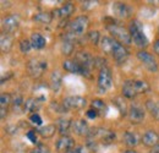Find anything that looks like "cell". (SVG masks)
I'll list each match as a JSON object with an SVG mask.
<instances>
[{"instance_id": "obj_42", "label": "cell", "mask_w": 159, "mask_h": 153, "mask_svg": "<svg viewBox=\"0 0 159 153\" xmlns=\"http://www.w3.org/2000/svg\"><path fill=\"white\" fill-rule=\"evenodd\" d=\"M148 153H159V145L154 146V147H152V148L149 150V152H148Z\"/></svg>"}, {"instance_id": "obj_39", "label": "cell", "mask_w": 159, "mask_h": 153, "mask_svg": "<svg viewBox=\"0 0 159 153\" xmlns=\"http://www.w3.org/2000/svg\"><path fill=\"white\" fill-rule=\"evenodd\" d=\"M98 114L93 110V109H89V110H87V118H89V119H94V118H97Z\"/></svg>"}, {"instance_id": "obj_7", "label": "cell", "mask_w": 159, "mask_h": 153, "mask_svg": "<svg viewBox=\"0 0 159 153\" xmlns=\"http://www.w3.org/2000/svg\"><path fill=\"white\" fill-rule=\"evenodd\" d=\"M27 71L30 74V76L32 78H39L43 76V74L45 72L48 64L45 60H40V59H32L27 63Z\"/></svg>"}, {"instance_id": "obj_8", "label": "cell", "mask_w": 159, "mask_h": 153, "mask_svg": "<svg viewBox=\"0 0 159 153\" xmlns=\"http://www.w3.org/2000/svg\"><path fill=\"white\" fill-rule=\"evenodd\" d=\"M137 58L149 72H158V64L151 53H148L146 50H139L137 53Z\"/></svg>"}, {"instance_id": "obj_20", "label": "cell", "mask_w": 159, "mask_h": 153, "mask_svg": "<svg viewBox=\"0 0 159 153\" xmlns=\"http://www.w3.org/2000/svg\"><path fill=\"white\" fill-rule=\"evenodd\" d=\"M74 12H75V5H74L72 2H66V4H64L60 9H58V10L55 11L54 16L57 15L59 19H67V17H70Z\"/></svg>"}, {"instance_id": "obj_34", "label": "cell", "mask_w": 159, "mask_h": 153, "mask_svg": "<svg viewBox=\"0 0 159 153\" xmlns=\"http://www.w3.org/2000/svg\"><path fill=\"white\" fill-rule=\"evenodd\" d=\"M23 105H25V100L22 99V97H17L12 100V108L15 112H19L21 109H23Z\"/></svg>"}, {"instance_id": "obj_15", "label": "cell", "mask_w": 159, "mask_h": 153, "mask_svg": "<svg viewBox=\"0 0 159 153\" xmlns=\"http://www.w3.org/2000/svg\"><path fill=\"white\" fill-rule=\"evenodd\" d=\"M113 11L120 19H129V17H131V15L134 12L132 7L124 2H115L113 5Z\"/></svg>"}, {"instance_id": "obj_17", "label": "cell", "mask_w": 159, "mask_h": 153, "mask_svg": "<svg viewBox=\"0 0 159 153\" xmlns=\"http://www.w3.org/2000/svg\"><path fill=\"white\" fill-rule=\"evenodd\" d=\"M142 143L144 145V146H147V147H154V146H157L159 145V135L154 131V130H148V131H146L143 136H142Z\"/></svg>"}, {"instance_id": "obj_25", "label": "cell", "mask_w": 159, "mask_h": 153, "mask_svg": "<svg viewBox=\"0 0 159 153\" xmlns=\"http://www.w3.org/2000/svg\"><path fill=\"white\" fill-rule=\"evenodd\" d=\"M31 44H32V48H34V49H37V50H40V49H43L44 47H45V44H47V40L45 38L40 35V33H33L32 36H31Z\"/></svg>"}, {"instance_id": "obj_35", "label": "cell", "mask_w": 159, "mask_h": 153, "mask_svg": "<svg viewBox=\"0 0 159 153\" xmlns=\"http://www.w3.org/2000/svg\"><path fill=\"white\" fill-rule=\"evenodd\" d=\"M31 153H50V150H49V147H48L47 145L38 143V145L36 146V148L32 150V152Z\"/></svg>"}, {"instance_id": "obj_22", "label": "cell", "mask_w": 159, "mask_h": 153, "mask_svg": "<svg viewBox=\"0 0 159 153\" xmlns=\"http://www.w3.org/2000/svg\"><path fill=\"white\" fill-rule=\"evenodd\" d=\"M122 95L124 97L129 98V99H134L137 95L136 90H135V86H134V80H126L122 85Z\"/></svg>"}, {"instance_id": "obj_23", "label": "cell", "mask_w": 159, "mask_h": 153, "mask_svg": "<svg viewBox=\"0 0 159 153\" xmlns=\"http://www.w3.org/2000/svg\"><path fill=\"white\" fill-rule=\"evenodd\" d=\"M49 85H50V88L54 92H59L60 87L62 85V75H61V72H60L59 70H55V71L52 72Z\"/></svg>"}, {"instance_id": "obj_11", "label": "cell", "mask_w": 159, "mask_h": 153, "mask_svg": "<svg viewBox=\"0 0 159 153\" xmlns=\"http://www.w3.org/2000/svg\"><path fill=\"white\" fill-rule=\"evenodd\" d=\"M20 26V17L17 15H9L2 19V30L4 33H12L15 32Z\"/></svg>"}, {"instance_id": "obj_27", "label": "cell", "mask_w": 159, "mask_h": 153, "mask_svg": "<svg viewBox=\"0 0 159 153\" xmlns=\"http://www.w3.org/2000/svg\"><path fill=\"white\" fill-rule=\"evenodd\" d=\"M57 126L53 125V124H49V125H45V126H42L37 130V132L43 137V138H52L54 135H55V131H57Z\"/></svg>"}, {"instance_id": "obj_31", "label": "cell", "mask_w": 159, "mask_h": 153, "mask_svg": "<svg viewBox=\"0 0 159 153\" xmlns=\"http://www.w3.org/2000/svg\"><path fill=\"white\" fill-rule=\"evenodd\" d=\"M146 108H147V110H149V113L153 115L157 120H159V102L149 99L146 103Z\"/></svg>"}, {"instance_id": "obj_14", "label": "cell", "mask_w": 159, "mask_h": 153, "mask_svg": "<svg viewBox=\"0 0 159 153\" xmlns=\"http://www.w3.org/2000/svg\"><path fill=\"white\" fill-rule=\"evenodd\" d=\"M62 67L71 72V74H77V75H83V76H87L84 69L82 67V65L80 64L77 60H71V59H67L62 63Z\"/></svg>"}, {"instance_id": "obj_40", "label": "cell", "mask_w": 159, "mask_h": 153, "mask_svg": "<svg viewBox=\"0 0 159 153\" xmlns=\"http://www.w3.org/2000/svg\"><path fill=\"white\" fill-rule=\"evenodd\" d=\"M98 1H83V7H87V6H96Z\"/></svg>"}, {"instance_id": "obj_5", "label": "cell", "mask_w": 159, "mask_h": 153, "mask_svg": "<svg viewBox=\"0 0 159 153\" xmlns=\"http://www.w3.org/2000/svg\"><path fill=\"white\" fill-rule=\"evenodd\" d=\"M88 26H89V19L84 15H80L69 23V32L72 33L75 37H79L87 32Z\"/></svg>"}, {"instance_id": "obj_37", "label": "cell", "mask_w": 159, "mask_h": 153, "mask_svg": "<svg viewBox=\"0 0 159 153\" xmlns=\"http://www.w3.org/2000/svg\"><path fill=\"white\" fill-rule=\"evenodd\" d=\"M69 153H88V148L83 147V146H76L75 148H72Z\"/></svg>"}, {"instance_id": "obj_36", "label": "cell", "mask_w": 159, "mask_h": 153, "mask_svg": "<svg viewBox=\"0 0 159 153\" xmlns=\"http://www.w3.org/2000/svg\"><path fill=\"white\" fill-rule=\"evenodd\" d=\"M30 120H31V123L32 124H34V125H42L43 124V120H42V118H40V115L38 113H34V114H32L30 116Z\"/></svg>"}, {"instance_id": "obj_24", "label": "cell", "mask_w": 159, "mask_h": 153, "mask_svg": "<svg viewBox=\"0 0 159 153\" xmlns=\"http://www.w3.org/2000/svg\"><path fill=\"white\" fill-rule=\"evenodd\" d=\"M40 107V100L37 98H28L25 100V105H23V110L34 114Z\"/></svg>"}, {"instance_id": "obj_4", "label": "cell", "mask_w": 159, "mask_h": 153, "mask_svg": "<svg viewBox=\"0 0 159 153\" xmlns=\"http://www.w3.org/2000/svg\"><path fill=\"white\" fill-rule=\"evenodd\" d=\"M107 28L110 32V35L114 37V39L118 40L119 43H121L122 45L124 44L125 45H130L132 43L131 35H130V32L125 27H122L120 25H116V23H108Z\"/></svg>"}, {"instance_id": "obj_3", "label": "cell", "mask_w": 159, "mask_h": 153, "mask_svg": "<svg viewBox=\"0 0 159 153\" xmlns=\"http://www.w3.org/2000/svg\"><path fill=\"white\" fill-rule=\"evenodd\" d=\"M129 32L131 35V39L132 42L135 43V45H137L139 48H146L148 45V38L143 31V27L141 25V22L137 20H134L131 23H130V27H129Z\"/></svg>"}, {"instance_id": "obj_38", "label": "cell", "mask_w": 159, "mask_h": 153, "mask_svg": "<svg viewBox=\"0 0 159 153\" xmlns=\"http://www.w3.org/2000/svg\"><path fill=\"white\" fill-rule=\"evenodd\" d=\"M26 136L30 138V141L32 142V143H37V135H36V131H33V130H31V131H28L27 134H26Z\"/></svg>"}, {"instance_id": "obj_33", "label": "cell", "mask_w": 159, "mask_h": 153, "mask_svg": "<svg viewBox=\"0 0 159 153\" xmlns=\"http://www.w3.org/2000/svg\"><path fill=\"white\" fill-rule=\"evenodd\" d=\"M32 49V44H31V40L30 39H22L20 42V50L23 53V54H26V53H28L30 50Z\"/></svg>"}, {"instance_id": "obj_10", "label": "cell", "mask_w": 159, "mask_h": 153, "mask_svg": "<svg viewBox=\"0 0 159 153\" xmlns=\"http://www.w3.org/2000/svg\"><path fill=\"white\" fill-rule=\"evenodd\" d=\"M76 60L84 69V71L87 74V77H91V71H92V69H93V66L96 64L94 58H92V55L88 54L87 52H79L77 55H76Z\"/></svg>"}, {"instance_id": "obj_44", "label": "cell", "mask_w": 159, "mask_h": 153, "mask_svg": "<svg viewBox=\"0 0 159 153\" xmlns=\"http://www.w3.org/2000/svg\"><path fill=\"white\" fill-rule=\"evenodd\" d=\"M158 32H159V27H158Z\"/></svg>"}, {"instance_id": "obj_16", "label": "cell", "mask_w": 159, "mask_h": 153, "mask_svg": "<svg viewBox=\"0 0 159 153\" xmlns=\"http://www.w3.org/2000/svg\"><path fill=\"white\" fill-rule=\"evenodd\" d=\"M129 119L132 124H141L144 119V110L139 105H131L129 109Z\"/></svg>"}, {"instance_id": "obj_12", "label": "cell", "mask_w": 159, "mask_h": 153, "mask_svg": "<svg viewBox=\"0 0 159 153\" xmlns=\"http://www.w3.org/2000/svg\"><path fill=\"white\" fill-rule=\"evenodd\" d=\"M75 39H76V37L70 32H67L66 35L62 36V39H61V52H62V54H65V55H71L72 54V52L75 49Z\"/></svg>"}, {"instance_id": "obj_6", "label": "cell", "mask_w": 159, "mask_h": 153, "mask_svg": "<svg viewBox=\"0 0 159 153\" xmlns=\"http://www.w3.org/2000/svg\"><path fill=\"white\" fill-rule=\"evenodd\" d=\"M97 85H98V91L100 93H105L111 88V86H113V74H111V70L108 66H104L99 70Z\"/></svg>"}, {"instance_id": "obj_26", "label": "cell", "mask_w": 159, "mask_h": 153, "mask_svg": "<svg viewBox=\"0 0 159 153\" xmlns=\"http://www.w3.org/2000/svg\"><path fill=\"white\" fill-rule=\"evenodd\" d=\"M91 109H93L97 114L99 115V116H103V115L107 114V110H108V108H107V104H105V102L104 100H102V99H93L92 100V103H91Z\"/></svg>"}, {"instance_id": "obj_19", "label": "cell", "mask_w": 159, "mask_h": 153, "mask_svg": "<svg viewBox=\"0 0 159 153\" xmlns=\"http://www.w3.org/2000/svg\"><path fill=\"white\" fill-rule=\"evenodd\" d=\"M57 129H58V132L61 136H67V134L70 132V130L72 129V121L71 119H67V118H60L57 123Z\"/></svg>"}, {"instance_id": "obj_28", "label": "cell", "mask_w": 159, "mask_h": 153, "mask_svg": "<svg viewBox=\"0 0 159 153\" xmlns=\"http://www.w3.org/2000/svg\"><path fill=\"white\" fill-rule=\"evenodd\" d=\"M54 15L50 14V12H45V11H42V12H37L36 15H33V21L38 22V23H43V25H49L52 21H53Z\"/></svg>"}, {"instance_id": "obj_2", "label": "cell", "mask_w": 159, "mask_h": 153, "mask_svg": "<svg viewBox=\"0 0 159 153\" xmlns=\"http://www.w3.org/2000/svg\"><path fill=\"white\" fill-rule=\"evenodd\" d=\"M115 132L105 128H96L92 129L91 132L87 136V148L91 151L97 150L99 145H110L115 141Z\"/></svg>"}, {"instance_id": "obj_41", "label": "cell", "mask_w": 159, "mask_h": 153, "mask_svg": "<svg viewBox=\"0 0 159 153\" xmlns=\"http://www.w3.org/2000/svg\"><path fill=\"white\" fill-rule=\"evenodd\" d=\"M153 49H154V53L159 55V38L154 42V45H153Z\"/></svg>"}, {"instance_id": "obj_32", "label": "cell", "mask_w": 159, "mask_h": 153, "mask_svg": "<svg viewBox=\"0 0 159 153\" xmlns=\"http://www.w3.org/2000/svg\"><path fill=\"white\" fill-rule=\"evenodd\" d=\"M88 39H89V42H91L92 44H94V45H97L100 40H102L98 31H89V32H88Z\"/></svg>"}, {"instance_id": "obj_30", "label": "cell", "mask_w": 159, "mask_h": 153, "mask_svg": "<svg viewBox=\"0 0 159 153\" xmlns=\"http://www.w3.org/2000/svg\"><path fill=\"white\" fill-rule=\"evenodd\" d=\"M122 141H124V143H125L126 146H129V147H135V146H137V143H139L137 136L134 134V132H130V131H126L125 134L122 135Z\"/></svg>"}, {"instance_id": "obj_18", "label": "cell", "mask_w": 159, "mask_h": 153, "mask_svg": "<svg viewBox=\"0 0 159 153\" xmlns=\"http://www.w3.org/2000/svg\"><path fill=\"white\" fill-rule=\"evenodd\" d=\"M72 131L79 136H88V134L91 132L89 126L84 119H79L72 123Z\"/></svg>"}, {"instance_id": "obj_9", "label": "cell", "mask_w": 159, "mask_h": 153, "mask_svg": "<svg viewBox=\"0 0 159 153\" xmlns=\"http://www.w3.org/2000/svg\"><path fill=\"white\" fill-rule=\"evenodd\" d=\"M62 104L67 110H80L87 105V100L81 96H70L62 99Z\"/></svg>"}, {"instance_id": "obj_13", "label": "cell", "mask_w": 159, "mask_h": 153, "mask_svg": "<svg viewBox=\"0 0 159 153\" xmlns=\"http://www.w3.org/2000/svg\"><path fill=\"white\" fill-rule=\"evenodd\" d=\"M55 147L59 152L69 153L72 148H75V141L70 136H60V138L57 141Z\"/></svg>"}, {"instance_id": "obj_43", "label": "cell", "mask_w": 159, "mask_h": 153, "mask_svg": "<svg viewBox=\"0 0 159 153\" xmlns=\"http://www.w3.org/2000/svg\"><path fill=\"white\" fill-rule=\"evenodd\" d=\"M124 153H137L136 151H134V150H127V151H125Z\"/></svg>"}, {"instance_id": "obj_1", "label": "cell", "mask_w": 159, "mask_h": 153, "mask_svg": "<svg viewBox=\"0 0 159 153\" xmlns=\"http://www.w3.org/2000/svg\"><path fill=\"white\" fill-rule=\"evenodd\" d=\"M100 47H102L103 52H105L113 57V59L115 60V63L118 65L124 64L129 58V50L114 38L103 37L100 40Z\"/></svg>"}, {"instance_id": "obj_21", "label": "cell", "mask_w": 159, "mask_h": 153, "mask_svg": "<svg viewBox=\"0 0 159 153\" xmlns=\"http://www.w3.org/2000/svg\"><path fill=\"white\" fill-rule=\"evenodd\" d=\"M11 96L9 93H2L0 97V118L1 120H4L7 115V109H9V105L11 104Z\"/></svg>"}, {"instance_id": "obj_29", "label": "cell", "mask_w": 159, "mask_h": 153, "mask_svg": "<svg viewBox=\"0 0 159 153\" xmlns=\"http://www.w3.org/2000/svg\"><path fill=\"white\" fill-rule=\"evenodd\" d=\"M0 47L2 53H9L10 49L12 48V37L7 33H1V38H0Z\"/></svg>"}]
</instances>
